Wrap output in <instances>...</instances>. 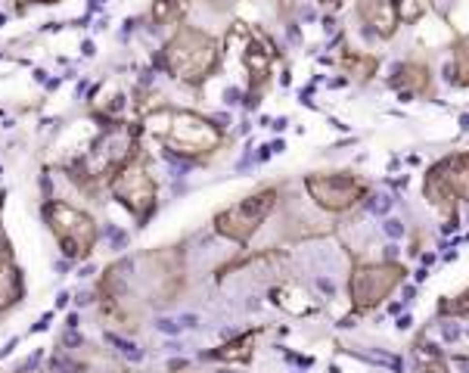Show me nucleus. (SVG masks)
I'll return each mask as SVG.
<instances>
[{
	"label": "nucleus",
	"instance_id": "423d86ee",
	"mask_svg": "<svg viewBox=\"0 0 469 373\" xmlns=\"http://www.w3.org/2000/svg\"><path fill=\"white\" fill-rule=\"evenodd\" d=\"M308 190L330 212H345L357 202V196L363 193V184L354 181L348 174H323V177H308Z\"/></svg>",
	"mask_w": 469,
	"mask_h": 373
},
{
	"label": "nucleus",
	"instance_id": "7ed1b4c3",
	"mask_svg": "<svg viewBox=\"0 0 469 373\" xmlns=\"http://www.w3.org/2000/svg\"><path fill=\"white\" fill-rule=\"evenodd\" d=\"M47 218H50V227L53 233L59 236L62 243V252L69 258H84L93 246V221L87 215H81L78 208H69L62 202H50L47 205Z\"/></svg>",
	"mask_w": 469,
	"mask_h": 373
},
{
	"label": "nucleus",
	"instance_id": "4468645a",
	"mask_svg": "<svg viewBox=\"0 0 469 373\" xmlns=\"http://www.w3.org/2000/svg\"><path fill=\"white\" fill-rule=\"evenodd\" d=\"M181 326H196V317H190V314L181 317Z\"/></svg>",
	"mask_w": 469,
	"mask_h": 373
},
{
	"label": "nucleus",
	"instance_id": "1a4fd4ad",
	"mask_svg": "<svg viewBox=\"0 0 469 373\" xmlns=\"http://www.w3.org/2000/svg\"><path fill=\"white\" fill-rule=\"evenodd\" d=\"M16 295H19V274H16V267L10 264V258H0V311L3 308H10L13 302H16Z\"/></svg>",
	"mask_w": 469,
	"mask_h": 373
},
{
	"label": "nucleus",
	"instance_id": "9d476101",
	"mask_svg": "<svg viewBox=\"0 0 469 373\" xmlns=\"http://www.w3.org/2000/svg\"><path fill=\"white\" fill-rule=\"evenodd\" d=\"M392 202H394V199L389 196V193H376V196L367 199V212L370 215H385L392 208Z\"/></svg>",
	"mask_w": 469,
	"mask_h": 373
},
{
	"label": "nucleus",
	"instance_id": "6e6552de",
	"mask_svg": "<svg viewBox=\"0 0 469 373\" xmlns=\"http://www.w3.org/2000/svg\"><path fill=\"white\" fill-rule=\"evenodd\" d=\"M432 174L448 186V190L457 193L460 199H469V155H463V153L448 155L444 162H438L432 168Z\"/></svg>",
	"mask_w": 469,
	"mask_h": 373
},
{
	"label": "nucleus",
	"instance_id": "0eeeda50",
	"mask_svg": "<svg viewBox=\"0 0 469 373\" xmlns=\"http://www.w3.org/2000/svg\"><path fill=\"white\" fill-rule=\"evenodd\" d=\"M115 196L121 199L124 205L131 208V212H137L140 218H146L152 208V196H155V184L150 181V174H146L140 165H128L121 168V174L115 177L112 184Z\"/></svg>",
	"mask_w": 469,
	"mask_h": 373
},
{
	"label": "nucleus",
	"instance_id": "9b49d317",
	"mask_svg": "<svg viewBox=\"0 0 469 373\" xmlns=\"http://www.w3.org/2000/svg\"><path fill=\"white\" fill-rule=\"evenodd\" d=\"M382 230H385V236H389V240H401V236H404V224H401L398 218H385L382 221Z\"/></svg>",
	"mask_w": 469,
	"mask_h": 373
},
{
	"label": "nucleus",
	"instance_id": "dca6fc26",
	"mask_svg": "<svg viewBox=\"0 0 469 373\" xmlns=\"http://www.w3.org/2000/svg\"><path fill=\"white\" fill-rule=\"evenodd\" d=\"M25 3H56V0H22V6Z\"/></svg>",
	"mask_w": 469,
	"mask_h": 373
},
{
	"label": "nucleus",
	"instance_id": "20e7f679",
	"mask_svg": "<svg viewBox=\"0 0 469 373\" xmlns=\"http://www.w3.org/2000/svg\"><path fill=\"white\" fill-rule=\"evenodd\" d=\"M165 143L174 146L177 153H208L218 143V131H214V124L202 122L199 115L174 112L168 131H165Z\"/></svg>",
	"mask_w": 469,
	"mask_h": 373
},
{
	"label": "nucleus",
	"instance_id": "2eb2a0df",
	"mask_svg": "<svg viewBox=\"0 0 469 373\" xmlns=\"http://www.w3.org/2000/svg\"><path fill=\"white\" fill-rule=\"evenodd\" d=\"M407 326H410V317H407V314H404V317H401V320H398V330H407Z\"/></svg>",
	"mask_w": 469,
	"mask_h": 373
},
{
	"label": "nucleus",
	"instance_id": "ddd939ff",
	"mask_svg": "<svg viewBox=\"0 0 469 373\" xmlns=\"http://www.w3.org/2000/svg\"><path fill=\"white\" fill-rule=\"evenodd\" d=\"M155 326H159L162 333H177V330H181V324H174V320H165V317H162Z\"/></svg>",
	"mask_w": 469,
	"mask_h": 373
},
{
	"label": "nucleus",
	"instance_id": "f257e3e1",
	"mask_svg": "<svg viewBox=\"0 0 469 373\" xmlns=\"http://www.w3.org/2000/svg\"><path fill=\"white\" fill-rule=\"evenodd\" d=\"M214 62H218V44L196 28L177 31L165 47V65L181 81H202L214 69Z\"/></svg>",
	"mask_w": 469,
	"mask_h": 373
},
{
	"label": "nucleus",
	"instance_id": "f8f14e48",
	"mask_svg": "<svg viewBox=\"0 0 469 373\" xmlns=\"http://www.w3.org/2000/svg\"><path fill=\"white\" fill-rule=\"evenodd\" d=\"M441 336H444V342H457L460 339V326L457 324H441Z\"/></svg>",
	"mask_w": 469,
	"mask_h": 373
},
{
	"label": "nucleus",
	"instance_id": "39448f33",
	"mask_svg": "<svg viewBox=\"0 0 469 373\" xmlns=\"http://www.w3.org/2000/svg\"><path fill=\"white\" fill-rule=\"evenodd\" d=\"M401 267H389V264H373V267H361L351 277V295L357 308H373L385 295L401 283Z\"/></svg>",
	"mask_w": 469,
	"mask_h": 373
},
{
	"label": "nucleus",
	"instance_id": "f03ea898",
	"mask_svg": "<svg viewBox=\"0 0 469 373\" xmlns=\"http://www.w3.org/2000/svg\"><path fill=\"white\" fill-rule=\"evenodd\" d=\"M273 202H277V190H261V193H255V196L242 199L240 205H230L227 212H221L218 218H214V227H218V233L230 236V240L245 243L258 227H261V221L271 215Z\"/></svg>",
	"mask_w": 469,
	"mask_h": 373
}]
</instances>
